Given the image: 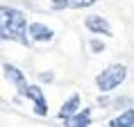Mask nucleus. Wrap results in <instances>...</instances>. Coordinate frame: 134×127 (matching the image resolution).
<instances>
[{"instance_id":"nucleus-9","label":"nucleus","mask_w":134,"mask_h":127,"mask_svg":"<svg viewBox=\"0 0 134 127\" xmlns=\"http://www.w3.org/2000/svg\"><path fill=\"white\" fill-rule=\"evenodd\" d=\"M107 125L109 127H134V109H125L123 113L114 116Z\"/></svg>"},{"instance_id":"nucleus-8","label":"nucleus","mask_w":134,"mask_h":127,"mask_svg":"<svg viewBox=\"0 0 134 127\" xmlns=\"http://www.w3.org/2000/svg\"><path fill=\"white\" fill-rule=\"evenodd\" d=\"M55 9H84L96 5L98 0H50Z\"/></svg>"},{"instance_id":"nucleus-3","label":"nucleus","mask_w":134,"mask_h":127,"mask_svg":"<svg viewBox=\"0 0 134 127\" xmlns=\"http://www.w3.org/2000/svg\"><path fill=\"white\" fill-rule=\"evenodd\" d=\"M18 95H25V98L34 105V113H36V116H48V102H46L43 89L39 84H27Z\"/></svg>"},{"instance_id":"nucleus-13","label":"nucleus","mask_w":134,"mask_h":127,"mask_svg":"<svg viewBox=\"0 0 134 127\" xmlns=\"http://www.w3.org/2000/svg\"><path fill=\"white\" fill-rule=\"evenodd\" d=\"M52 77H55L52 73H41V75H39V79H41V82H52Z\"/></svg>"},{"instance_id":"nucleus-6","label":"nucleus","mask_w":134,"mask_h":127,"mask_svg":"<svg viewBox=\"0 0 134 127\" xmlns=\"http://www.w3.org/2000/svg\"><path fill=\"white\" fill-rule=\"evenodd\" d=\"M2 73H5V77L12 82V86H16V89H18V93H21L23 89L27 86V79H25V75H23V73L18 71L16 66H12V63L5 61V63H2Z\"/></svg>"},{"instance_id":"nucleus-1","label":"nucleus","mask_w":134,"mask_h":127,"mask_svg":"<svg viewBox=\"0 0 134 127\" xmlns=\"http://www.w3.org/2000/svg\"><path fill=\"white\" fill-rule=\"evenodd\" d=\"M0 16H2V23H0V39L2 41H18L23 45H30V34H27V18L21 9L7 7L2 5L0 7Z\"/></svg>"},{"instance_id":"nucleus-4","label":"nucleus","mask_w":134,"mask_h":127,"mask_svg":"<svg viewBox=\"0 0 134 127\" xmlns=\"http://www.w3.org/2000/svg\"><path fill=\"white\" fill-rule=\"evenodd\" d=\"M84 27L91 32L93 36H114L111 32V25H109V21L107 18H102L100 14H91V16H86L84 18Z\"/></svg>"},{"instance_id":"nucleus-11","label":"nucleus","mask_w":134,"mask_h":127,"mask_svg":"<svg viewBox=\"0 0 134 127\" xmlns=\"http://www.w3.org/2000/svg\"><path fill=\"white\" fill-rule=\"evenodd\" d=\"M89 45H91L93 52H102V50H105V43L100 41V39H91V43H89Z\"/></svg>"},{"instance_id":"nucleus-5","label":"nucleus","mask_w":134,"mask_h":127,"mask_svg":"<svg viewBox=\"0 0 134 127\" xmlns=\"http://www.w3.org/2000/svg\"><path fill=\"white\" fill-rule=\"evenodd\" d=\"M27 34H30V39L34 43H50L55 39V32H52L48 25H43V23H30L27 25Z\"/></svg>"},{"instance_id":"nucleus-2","label":"nucleus","mask_w":134,"mask_h":127,"mask_svg":"<svg viewBox=\"0 0 134 127\" xmlns=\"http://www.w3.org/2000/svg\"><path fill=\"white\" fill-rule=\"evenodd\" d=\"M125 77H127V66L125 63H111V66H107L102 73L96 75V86H98L100 93H109V91H114L116 86L123 84Z\"/></svg>"},{"instance_id":"nucleus-7","label":"nucleus","mask_w":134,"mask_h":127,"mask_svg":"<svg viewBox=\"0 0 134 127\" xmlns=\"http://www.w3.org/2000/svg\"><path fill=\"white\" fill-rule=\"evenodd\" d=\"M77 111H80V95H77V93H73L71 98L62 105V109H59V113H57V116H59V120H64V123H66V120L73 118Z\"/></svg>"},{"instance_id":"nucleus-10","label":"nucleus","mask_w":134,"mask_h":127,"mask_svg":"<svg viewBox=\"0 0 134 127\" xmlns=\"http://www.w3.org/2000/svg\"><path fill=\"white\" fill-rule=\"evenodd\" d=\"M64 125H71V127H89L91 125V107H86L84 111H77L73 118H68Z\"/></svg>"},{"instance_id":"nucleus-12","label":"nucleus","mask_w":134,"mask_h":127,"mask_svg":"<svg viewBox=\"0 0 134 127\" xmlns=\"http://www.w3.org/2000/svg\"><path fill=\"white\" fill-rule=\"evenodd\" d=\"M114 105H116V107H127V105H132V100H130V98H118Z\"/></svg>"}]
</instances>
